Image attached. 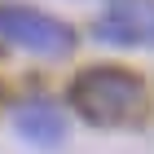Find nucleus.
<instances>
[{
	"mask_svg": "<svg viewBox=\"0 0 154 154\" xmlns=\"http://www.w3.org/2000/svg\"><path fill=\"white\" fill-rule=\"evenodd\" d=\"M97 40L154 44V0H110V9L97 18Z\"/></svg>",
	"mask_w": 154,
	"mask_h": 154,
	"instance_id": "obj_3",
	"label": "nucleus"
},
{
	"mask_svg": "<svg viewBox=\"0 0 154 154\" xmlns=\"http://www.w3.org/2000/svg\"><path fill=\"white\" fill-rule=\"evenodd\" d=\"M71 106L97 128L132 123L145 110V84L119 66H88L71 79Z\"/></svg>",
	"mask_w": 154,
	"mask_h": 154,
	"instance_id": "obj_1",
	"label": "nucleus"
},
{
	"mask_svg": "<svg viewBox=\"0 0 154 154\" xmlns=\"http://www.w3.org/2000/svg\"><path fill=\"white\" fill-rule=\"evenodd\" d=\"M13 123H18V132H22L26 141H35V145H57L66 137V119H62L57 106H48V101H26L13 115Z\"/></svg>",
	"mask_w": 154,
	"mask_h": 154,
	"instance_id": "obj_4",
	"label": "nucleus"
},
{
	"mask_svg": "<svg viewBox=\"0 0 154 154\" xmlns=\"http://www.w3.org/2000/svg\"><path fill=\"white\" fill-rule=\"evenodd\" d=\"M0 40H9L26 53H40V57H62L75 48V31L66 22L40 9H26V5H0Z\"/></svg>",
	"mask_w": 154,
	"mask_h": 154,
	"instance_id": "obj_2",
	"label": "nucleus"
}]
</instances>
